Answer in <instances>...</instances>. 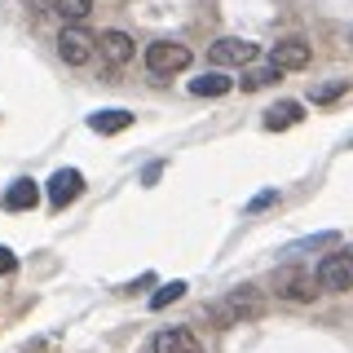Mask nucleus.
Listing matches in <instances>:
<instances>
[{"mask_svg":"<svg viewBox=\"0 0 353 353\" xmlns=\"http://www.w3.org/2000/svg\"><path fill=\"white\" fill-rule=\"evenodd\" d=\"M261 314H265V301H261L256 287H234L221 305H212V318H216V323H225V327L252 323V318H261Z\"/></svg>","mask_w":353,"mask_h":353,"instance_id":"nucleus-1","label":"nucleus"},{"mask_svg":"<svg viewBox=\"0 0 353 353\" xmlns=\"http://www.w3.org/2000/svg\"><path fill=\"white\" fill-rule=\"evenodd\" d=\"M146 71L150 75H176V71H185V66L194 62V53H190V44H176V40H154L146 44Z\"/></svg>","mask_w":353,"mask_h":353,"instance_id":"nucleus-2","label":"nucleus"},{"mask_svg":"<svg viewBox=\"0 0 353 353\" xmlns=\"http://www.w3.org/2000/svg\"><path fill=\"white\" fill-rule=\"evenodd\" d=\"M274 283H279V296H287V301H314L318 296V270H305V265L287 261L279 274H274Z\"/></svg>","mask_w":353,"mask_h":353,"instance_id":"nucleus-3","label":"nucleus"},{"mask_svg":"<svg viewBox=\"0 0 353 353\" xmlns=\"http://www.w3.org/2000/svg\"><path fill=\"white\" fill-rule=\"evenodd\" d=\"M318 283L323 292H353V248H336L318 261Z\"/></svg>","mask_w":353,"mask_h":353,"instance_id":"nucleus-4","label":"nucleus"},{"mask_svg":"<svg viewBox=\"0 0 353 353\" xmlns=\"http://www.w3.org/2000/svg\"><path fill=\"white\" fill-rule=\"evenodd\" d=\"M93 53H97V40L88 36L84 27H62V36H58V58L66 66H84V62H93Z\"/></svg>","mask_w":353,"mask_h":353,"instance_id":"nucleus-5","label":"nucleus"},{"mask_svg":"<svg viewBox=\"0 0 353 353\" xmlns=\"http://www.w3.org/2000/svg\"><path fill=\"white\" fill-rule=\"evenodd\" d=\"M80 194H84V172L80 168H58L49 176V208L53 212H62V208L75 203Z\"/></svg>","mask_w":353,"mask_h":353,"instance_id":"nucleus-6","label":"nucleus"},{"mask_svg":"<svg viewBox=\"0 0 353 353\" xmlns=\"http://www.w3.org/2000/svg\"><path fill=\"white\" fill-rule=\"evenodd\" d=\"M256 44L252 40H239V36H221L212 49H208V58H212L216 66H248V62H256Z\"/></svg>","mask_w":353,"mask_h":353,"instance_id":"nucleus-7","label":"nucleus"},{"mask_svg":"<svg viewBox=\"0 0 353 353\" xmlns=\"http://www.w3.org/2000/svg\"><path fill=\"white\" fill-rule=\"evenodd\" d=\"M150 349H154V353H203V345L194 340V331H185V327H163V331H154Z\"/></svg>","mask_w":353,"mask_h":353,"instance_id":"nucleus-8","label":"nucleus"},{"mask_svg":"<svg viewBox=\"0 0 353 353\" xmlns=\"http://www.w3.org/2000/svg\"><path fill=\"white\" fill-rule=\"evenodd\" d=\"M309 58H314V49H309L305 40H296V36L292 40H279L270 49V62L283 66V71H301V66H309Z\"/></svg>","mask_w":353,"mask_h":353,"instance_id":"nucleus-9","label":"nucleus"},{"mask_svg":"<svg viewBox=\"0 0 353 353\" xmlns=\"http://www.w3.org/2000/svg\"><path fill=\"white\" fill-rule=\"evenodd\" d=\"M0 203H5V212H31V208L40 203V185L31 181V176H18V181L5 190Z\"/></svg>","mask_w":353,"mask_h":353,"instance_id":"nucleus-10","label":"nucleus"},{"mask_svg":"<svg viewBox=\"0 0 353 353\" xmlns=\"http://www.w3.org/2000/svg\"><path fill=\"white\" fill-rule=\"evenodd\" d=\"M97 49H102V58H106L110 66H128V62H132V53H137V44H132L124 31H102Z\"/></svg>","mask_w":353,"mask_h":353,"instance_id":"nucleus-11","label":"nucleus"},{"mask_svg":"<svg viewBox=\"0 0 353 353\" xmlns=\"http://www.w3.org/2000/svg\"><path fill=\"white\" fill-rule=\"evenodd\" d=\"M88 128L93 132H102V137H115V132H124L132 128V110H97V115H88Z\"/></svg>","mask_w":353,"mask_h":353,"instance_id":"nucleus-12","label":"nucleus"},{"mask_svg":"<svg viewBox=\"0 0 353 353\" xmlns=\"http://www.w3.org/2000/svg\"><path fill=\"white\" fill-rule=\"evenodd\" d=\"M190 93L194 97H225V93H234V80L225 71H203L199 80H190Z\"/></svg>","mask_w":353,"mask_h":353,"instance_id":"nucleus-13","label":"nucleus"},{"mask_svg":"<svg viewBox=\"0 0 353 353\" xmlns=\"http://www.w3.org/2000/svg\"><path fill=\"white\" fill-rule=\"evenodd\" d=\"M301 124V102H279L265 110V128L270 132H283V128H296Z\"/></svg>","mask_w":353,"mask_h":353,"instance_id":"nucleus-14","label":"nucleus"},{"mask_svg":"<svg viewBox=\"0 0 353 353\" xmlns=\"http://www.w3.org/2000/svg\"><path fill=\"white\" fill-rule=\"evenodd\" d=\"M274 80H283V66H261V71H248V75H243V80H239V88H243V93H256V88H270Z\"/></svg>","mask_w":353,"mask_h":353,"instance_id":"nucleus-15","label":"nucleus"},{"mask_svg":"<svg viewBox=\"0 0 353 353\" xmlns=\"http://www.w3.org/2000/svg\"><path fill=\"white\" fill-rule=\"evenodd\" d=\"M327 243H340L336 230H327V234H309V239H296L292 248H287V256H296V252H314V248H327Z\"/></svg>","mask_w":353,"mask_h":353,"instance_id":"nucleus-16","label":"nucleus"},{"mask_svg":"<svg viewBox=\"0 0 353 353\" xmlns=\"http://www.w3.org/2000/svg\"><path fill=\"white\" fill-rule=\"evenodd\" d=\"M58 14L66 22H84L88 14H93V0H58Z\"/></svg>","mask_w":353,"mask_h":353,"instance_id":"nucleus-17","label":"nucleus"},{"mask_svg":"<svg viewBox=\"0 0 353 353\" xmlns=\"http://www.w3.org/2000/svg\"><path fill=\"white\" fill-rule=\"evenodd\" d=\"M185 296V283H163L159 292L150 296V309H163V305H172V301H181Z\"/></svg>","mask_w":353,"mask_h":353,"instance_id":"nucleus-18","label":"nucleus"},{"mask_svg":"<svg viewBox=\"0 0 353 353\" xmlns=\"http://www.w3.org/2000/svg\"><path fill=\"white\" fill-rule=\"evenodd\" d=\"M345 93H349V80H336V84L314 88V102H318V106H327V102H336V97H345Z\"/></svg>","mask_w":353,"mask_h":353,"instance_id":"nucleus-19","label":"nucleus"},{"mask_svg":"<svg viewBox=\"0 0 353 353\" xmlns=\"http://www.w3.org/2000/svg\"><path fill=\"white\" fill-rule=\"evenodd\" d=\"M274 203H279V190H261V194L248 203V212H265V208H274Z\"/></svg>","mask_w":353,"mask_h":353,"instance_id":"nucleus-20","label":"nucleus"},{"mask_svg":"<svg viewBox=\"0 0 353 353\" xmlns=\"http://www.w3.org/2000/svg\"><path fill=\"white\" fill-rule=\"evenodd\" d=\"M14 270H18V256L5 248V243H0V274H14Z\"/></svg>","mask_w":353,"mask_h":353,"instance_id":"nucleus-21","label":"nucleus"}]
</instances>
